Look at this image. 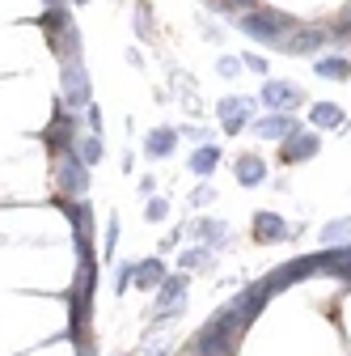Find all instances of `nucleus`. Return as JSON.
I'll return each mask as SVG.
<instances>
[{"mask_svg":"<svg viewBox=\"0 0 351 356\" xmlns=\"http://www.w3.org/2000/svg\"><path fill=\"white\" fill-rule=\"evenodd\" d=\"M76 140H80V115L76 111H68L64 106V98L51 106V123L42 127V145H47V157L55 161L60 153H68V149H76Z\"/></svg>","mask_w":351,"mask_h":356,"instance_id":"obj_3","label":"nucleus"},{"mask_svg":"<svg viewBox=\"0 0 351 356\" xmlns=\"http://www.w3.org/2000/svg\"><path fill=\"white\" fill-rule=\"evenodd\" d=\"M241 335H246V318L237 314V305H225V309H216V314L203 323V331L195 335V352H203V356H233Z\"/></svg>","mask_w":351,"mask_h":356,"instance_id":"obj_1","label":"nucleus"},{"mask_svg":"<svg viewBox=\"0 0 351 356\" xmlns=\"http://www.w3.org/2000/svg\"><path fill=\"white\" fill-rule=\"evenodd\" d=\"M326 47H330V26H305V22L280 42L284 56H318V51H326Z\"/></svg>","mask_w":351,"mask_h":356,"instance_id":"obj_6","label":"nucleus"},{"mask_svg":"<svg viewBox=\"0 0 351 356\" xmlns=\"http://www.w3.org/2000/svg\"><path fill=\"white\" fill-rule=\"evenodd\" d=\"M195 356H203V352H195Z\"/></svg>","mask_w":351,"mask_h":356,"instance_id":"obj_39","label":"nucleus"},{"mask_svg":"<svg viewBox=\"0 0 351 356\" xmlns=\"http://www.w3.org/2000/svg\"><path fill=\"white\" fill-rule=\"evenodd\" d=\"M262 102H267L271 111H296L300 102H305V89L296 85V81H280V76H267V85H262V94H258Z\"/></svg>","mask_w":351,"mask_h":356,"instance_id":"obj_9","label":"nucleus"},{"mask_svg":"<svg viewBox=\"0 0 351 356\" xmlns=\"http://www.w3.org/2000/svg\"><path fill=\"white\" fill-rule=\"evenodd\" d=\"M131 267H136V263H131ZM131 267H123V272H119V280H114V293H123V289L131 284Z\"/></svg>","mask_w":351,"mask_h":356,"instance_id":"obj_36","label":"nucleus"},{"mask_svg":"<svg viewBox=\"0 0 351 356\" xmlns=\"http://www.w3.org/2000/svg\"><path fill=\"white\" fill-rule=\"evenodd\" d=\"M144 216L153 220V225H157V220H165V216H169V200H165V195H148V200H144Z\"/></svg>","mask_w":351,"mask_h":356,"instance_id":"obj_27","label":"nucleus"},{"mask_svg":"<svg viewBox=\"0 0 351 356\" xmlns=\"http://www.w3.org/2000/svg\"><path fill=\"white\" fill-rule=\"evenodd\" d=\"M271 297H275V293L267 289V280H258V284H250V289H241V293H237V301H233V305H237V314L246 318V327L262 314V305H267Z\"/></svg>","mask_w":351,"mask_h":356,"instance_id":"obj_13","label":"nucleus"},{"mask_svg":"<svg viewBox=\"0 0 351 356\" xmlns=\"http://www.w3.org/2000/svg\"><path fill=\"white\" fill-rule=\"evenodd\" d=\"M207 254H212V246H191V250L178 254V267H182V272H195V267L207 263Z\"/></svg>","mask_w":351,"mask_h":356,"instance_id":"obj_26","label":"nucleus"},{"mask_svg":"<svg viewBox=\"0 0 351 356\" xmlns=\"http://www.w3.org/2000/svg\"><path fill=\"white\" fill-rule=\"evenodd\" d=\"M221 149L216 145H199L191 157H187V165H191V174H199V178H207V174H216V165H221Z\"/></svg>","mask_w":351,"mask_h":356,"instance_id":"obj_22","label":"nucleus"},{"mask_svg":"<svg viewBox=\"0 0 351 356\" xmlns=\"http://www.w3.org/2000/svg\"><path fill=\"white\" fill-rule=\"evenodd\" d=\"M72 5H89V0H72Z\"/></svg>","mask_w":351,"mask_h":356,"instance_id":"obj_38","label":"nucleus"},{"mask_svg":"<svg viewBox=\"0 0 351 356\" xmlns=\"http://www.w3.org/2000/svg\"><path fill=\"white\" fill-rule=\"evenodd\" d=\"M173 149H178V131L165 127V123H161V127H153L148 136H144V153H148V157H157V161H161V157H173Z\"/></svg>","mask_w":351,"mask_h":356,"instance_id":"obj_18","label":"nucleus"},{"mask_svg":"<svg viewBox=\"0 0 351 356\" xmlns=\"http://www.w3.org/2000/svg\"><path fill=\"white\" fill-rule=\"evenodd\" d=\"M136 34L140 38H153V9L144 5V0H136Z\"/></svg>","mask_w":351,"mask_h":356,"instance_id":"obj_28","label":"nucleus"},{"mask_svg":"<svg viewBox=\"0 0 351 356\" xmlns=\"http://www.w3.org/2000/svg\"><path fill=\"white\" fill-rule=\"evenodd\" d=\"M309 123H318V131H339L347 123V115H343L339 102H314L309 106Z\"/></svg>","mask_w":351,"mask_h":356,"instance_id":"obj_20","label":"nucleus"},{"mask_svg":"<svg viewBox=\"0 0 351 356\" xmlns=\"http://www.w3.org/2000/svg\"><path fill=\"white\" fill-rule=\"evenodd\" d=\"M76 153H80V161H85V165L94 170V165L102 161V136H98V131H89V136H80V140H76Z\"/></svg>","mask_w":351,"mask_h":356,"instance_id":"obj_24","label":"nucleus"},{"mask_svg":"<svg viewBox=\"0 0 351 356\" xmlns=\"http://www.w3.org/2000/svg\"><path fill=\"white\" fill-rule=\"evenodd\" d=\"M300 22L284 9H271V5H254L246 13H237V30L254 42H262V47H280V42L296 30Z\"/></svg>","mask_w":351,"mask_h":356,"instance_id":"obj_2","label":"nucleus"},{"mask_svg":"<svg viewBox=\"0 0 351 356\" xmlns=\"http://www.w3.org/2000/svg\"><path fill=\"white\" fill-rule=\"evenodd\" d=\"M309 276H322V267H318V254H305V259H292L284 267H275V272L267 276V289L280 293V289H292L300 280H309Z\"/></svg>","mask_w":351,"mask_h":356,"instance_id":"obj_8","label":"nucleus"},{"mask_svg":"<svg viewBox=\"0 0 351 356\" xmlns=\"http://www.w3.org/2000/svg\"><path fill=\"white\" fill-rule=\"evenodd\" d=\"M191 234H195L203 246H225V242H229V225H225V220H195Z\"/></svg>","mask_w":351,"mask_h":356,"instance_id":"obj_23","label":"nucleus"},{"mask_svg":"<svg viewBox=\"0 0 351 356\" xmlns=\"http://www.w3.org/2000/svg\"><path fill=\"white\" fill-rule=\"evenodd\" d=\"M38 26H42V34H47V42H55L72 26V9L68 5H47V9H42V17H38Z\"/></svg>","mask_w":351,"mask_h":356,"instance_id":"obj_19","label":"nucleus"},{"mask_svg":"<svg viewBox=\"0 0 351 356\" xmlns=\"http://www.w3.org/2000/svg\"><path fill=\"white\" fill-rule=\"evenodd\" d=\"M330 42H339V47H351V26L339 17V22H330Z\"/></svg>","mask_w":351,"mask_h":356,"instance_id":"obj_29","label":"nucleus"},{"mask_svg":"<svg viewBox=\"0 0 351 356\" xmlns=\"http://www.w3.org/2000/svg\"><path fill=\"white\" fill-rule=\"evenodd\" d=\"M216 72H221V76H237V72H241V60L221 56V60H216Z\"/></svg>","mask_w":351,"mask_h":356,"instance_id":"obj_32","label":"nucleus"},{"mask_svg":"<svg viewBox=\"0 0 351 356\" xmlns=\"http://www.w3.org/2000/svg\"><path fill=\"white\" fill-rule=\"evenodd\" d=\"M241 64H246L250 72H258V76H267V60H262V56H246Z\"/></svg>","mask_w":351,"mask_h":356,"instance_id":"obj_33","label":"nucleus"},{"mask_svg":"<svg viewBox=\"0 0 351 356\" xmlns=\"http://www.w3.org/2000/svg\"><path fill=\"white\" fill-rule=\"evenodd\" d=\"M339 17H343V22L351 26V0H347V5H343V13H339Z\"/></svg>","mask_w":351,"mask_h":356,"instance_id":"obj_37","label":"nucleus"},{"mask_svg":"<svg viewBox=\"0 0 351 356\" xmlns=\"http://www.w3.org/2000/svg\"><path fill=\"white\" fill-rule=\"evenodd\" d=\"M169 272H165V263L161 259H140L136 267H131V284H136L140 293H153V289H161V280H165Z\"/></svg>","mask_w":351,"mask_h":356,"instance_id":"obj_16","label":"nucleus"},{"mask_svg":"<svg viewBox=\"0 0 351 356\" xmlns=\"http://www.w3.org/2000/svg\"><path fill=\"white\" fill-rule=\"evenodd\" d=\"M182 305H187V272L165 276V280H161V289H157V318L182 314Z\"/></svg>","mask_w":351,"mask_h":356,"instance_id":"obj_12","label":"nucleus"},{"mask_svg":"<svg viewBox=\"0 0 351 356\" xmlns=\"http://www.w3.org/2000/svg\"><path fill=\"white\" fill-rule=\"evenodd\" d=\"M322 242L326 246H343V242H351V220L343 216V220H330V225L322 229Z\"/></svg>","mask_w":351,"mask_h":356,"instance_id":"obj_25","label":"nucleus"},{"mask_svg":"<svg viewBox=\"0 0 351 356\" xmlns=\"http://www.w3.org/2000/svg\"><path fill=\"white\" fill-rule=\"evenodd\" d=\"M233 174H237L241 187H262V183H267V161H262L258 153H241L233 161Z\"/></svg>","mask_w":351,"mask_h":356,"instance_id":"obj_15","label":"nucleus"},{"mask_svg":"<svg viewBox=\"0 0 351 356\" xmlns=\"http://www.w3.org/2000/svg\"><path fill=\"white\" fill-rule=\"evenodd\" d=\"M114 242H119V220H110L106 229V259H114Z\"/></svg>","mask_w":351,"mask_h":356,"instance_id":"obj_34","label":"nucleus"},{"mask_svg":"<svg viewBox=\"0 0 351 356\" xmlns=\"http://www.w3.org/2000/svg\"><path fill=\"white\" fill-rule=\"evenodd\" d=\"M250 234H254V242L271 246V242H284L292 229H288V220H284V216H275V212H254V225H250Z\"/></svg>","mask_w":351,"mask_h":356,"instance_id":"obj_14","label":"nucleus"},{"mask_svg":"<svg viewBox=\"0 0 351 356\" xmlns=\"http://www.w3.org/2000/svg\"><path fill=\"white\" fill-rule=\"evenodd\" d=\"M314 72L322 81H351V56H318Z\"/></svg>","mask_w":351,"mask_h":356,"instance_id":"obj_21","label":"nucleus"},{"mask_svg":"<svg viewBox=\"0 0 351 356\" xmlns=\"http://www.w3.org/2000/svg\"><path fill=\"white\" fill-rule=\"evenodd\" d=\"M318 149H322V136L318 131H292L288 140H280V161L284 165H300V161H309V157H318Z\"/></svg>","mask_w":351,"mask_h":356,"instance_id":"obj_11","label":"nucleus"},{"mask_svg":"<svg viewBox=\"0 0 351 356\" xmlns=\"http://www.w3.org/2000/svg\"><path fill=\"white\" fill-rule=\"evenodd\" d=\"M55 187H60L64 200H85V191H89V165L80 161L76 149L55 157Z\"/></svg>","mask_w":351,"mask_h":356,"instance_id":"obj_5","label":"nucleus"},{"mask_svg":"<svg viewBox=\"0 0 351 356\" xmlns=\"http://www.w3.org/2000/svg\"><path fill=\"white\" fill-rule=\"evenodd\" d=\"M60 89H64V106L68 111H85L94 102V81H89V68H85V60H68V64H60Z\"/></svg>","mask_w":351,"mask_h":356,"instance_id":"obj_4","label":"nucleus"},{"mask_svg":"<svg viewBox=\"0 0 351 356\" xmlns=\"http://www.w3.org/2000/svg\"><path fill=\"white\" fill-rule=\"evenodd\" d=\"M254 5H258V0H225L229 13H246V9H254Z\"/></svg>","mask_w":351,"mask_h":356,"instance_id":"obj_35","label":"nucleus"},{"mask_svg":"<svg viewBox=\"0 0 351 356\" xmlns=\"http://www.w3.org/2000/svg\"><path fill=\"white\" fill-rule=\"evenodd\" d=\"M250 131H254V136H262V140H288L292 131H300V119L292 111H267L262 119L250 123Z\"/></svg>","mask_w":351,"mask_h":356,"instance_id":"obj_10","label":"nucleus"},{"mask_svg":"<svg viewBox=\"0 0 351 356\" xmlns=\"http://www.w3.org/2000/svg\"><path fill=\"white\" fill-rule=\"evenodd\" d=\"M47 47H51V56L60 60V64H68V60H80V51H85V38H80V26L72 22L55 42H47Z\"/></svg>","mask_w":351,"mask_h":356,"instance_id":"obj_17","label":"nucleus"},{"mask_svg":"<svg viewBox=\"0 0 351 356\" xmlns=\"http://www.w3.org/2000/svg\"><path fill=\"white\" fill-rule=\"evenodd\" d=\"M85 127H89V131H98V136H102V111L89 102V106H85Z\"/></svg>","mask_w":351,"mask_h":356,"instance_id":"obj_30","label":"nucleus"},{"mask_svg":"<svg viewBox=\"0 0 351 356\" xmlns=\"http://www.w3.org/2000/svg\"><path fill=\"white\" fill-rule=\"evenodd\" d=\"M212 200H216V191H212L207 183H199V187L191 191V204H195V208H203V204H212Z\"/></svg>","mask_w":351,"mask_h":356,"instance_id":"obj_31","label":"nucleus"},{"mask_svg":"<svg viewBox=\"0 0 351 356\" xmlns=\"http://www.w3.org/2000/svg\"><path fill=\"white\" fill-rule=\"evenodd\" d=\"M216 119H221V127L229 131V136H237V131H246V123H254V98L225 94L221 102H216Z\"/></svg>","mask_w":351,"mask_h":356,"instance_id":"obj_7","label":"nucleus"}]
</instances>
